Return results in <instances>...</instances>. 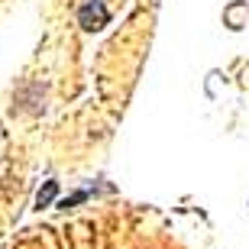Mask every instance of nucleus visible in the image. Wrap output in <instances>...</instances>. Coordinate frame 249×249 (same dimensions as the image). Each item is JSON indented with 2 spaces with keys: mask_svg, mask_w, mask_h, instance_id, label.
<instances>
[{
  "mask_svg": "<svg viewBox=\"0 0 249 249\" xmlns=\"http://www.w3.org/2000/svg\"><path fill=\"white\" fill-rule=\"evenodd\" d=\"M107 19H110V13H107V7H104V0H84L81 7H78V23H81L88 33L104 29Z\"/></svg>",
  "mask_w": 249,
  "mask_h": 249,
  "instance_id": "1",
  "label": "nucleus"
},
{
  "mask_svg": "<svg viewBox=\"0 0 249 249\" xmlns=\"http://www.w3.org/2000/svg\"><path fill=\"white\" fill-rule=\"evenodd\" d=\"M55 194H58V185L55 181H46V188L36 194V207H49V204L55 201Z\"/></svg>",
  "mask_w": 249,
  "mask_h": 249,
  "instance_id": "2",
  "label": "nucleus"
}]
</instances>
